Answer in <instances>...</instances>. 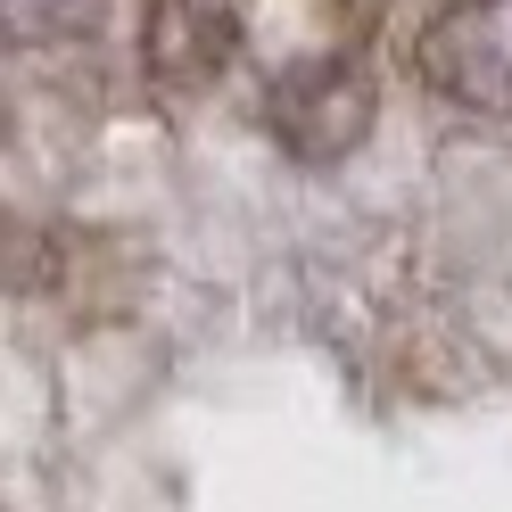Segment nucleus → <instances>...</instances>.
<instances>
[{"mask_svg": "<svg viewBox=\"0 0 512 512\" xmlns=\"http://www.w3.org/2000/svg\"><path fill=\"white\" fill-rule=\"evenodd\" d=\"M413 75L463 116H512V0H438L413 34Z\"/></svg>", "mask_w": 512, "mask_h": 512, "instance_id": "1", "label": "nucleus"}, {"mask_svg": "<svg viewBox=\"0 0 512 512\" xmlns=\"http://www.w3.org/2000/svg\"><path fill=\"white\" fill-rule=\"evenodd\" d=\"M372 116H380V91H372L364 58H306V67L273 75V91H265V124H273V141L290 149L298 166H339V157H356Z\"/></svg>", "mask_w": 512, "mask_h": 512, "instance_id": "2", "label": "nucleus"}, {"mask_svg": "<svg viewBox=\"0 0 512 512\" xmlns=\"http://www.w3.org/2000/svg\"><path fill=\"white\" fill-rule=\"evenodd\" d=\"M240 25L223 0H149V25H141V58L149 75L166 91H199L223 75V58H232Z\"/></svg>", "mask_w": 512, "mask_h": 512, "instance_id": "3", "label": "nucleus"}, {"mask_svg": "<svg viewBox=\"0 0 512 512\" xmlns=\"http://www.w3.org/2000/svg\"><path fill=\"white\" fill-rule=\"evenodd\" d=\"M100 17H108V0H0V58L83 42Z\"/></svg>", "mask_w": 512, "mask_h": 512, "instance_id": "4", "label": "nucleus"}]
</instances>
